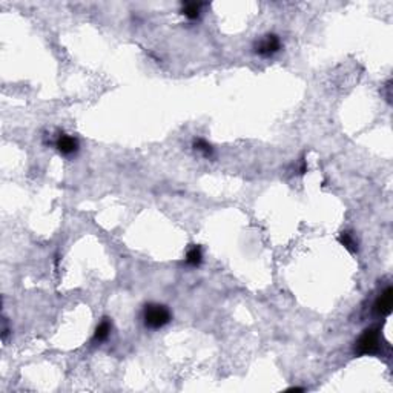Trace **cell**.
<instances>
[{"label": "cell", "instance_id": "cell-9", "mask_svg": "<svg viewBox=\"0 0 393 393\" xmlns=\"http://www.w3.org/2000/svg\"><path fill=\"white\" fill-rule=\"evenodd\" d=\"M192 146H194V149H195L197 152H200L204 158H212V157H214V148H212L211 143L206 141L204 138H201V137L195 138L194 143H192Z\"/></svg>", "mask_w": 393, "mask_h": 393}, {"label": "cell", "instance_id": "cell-6", "mask_svg": "<svg viewBox=\"0 0 393 393\" xmlns=\"http://www.w3.org/2000/svg\"><path fill=\"white\" fill-rule=\"evenodd\" d=\"M111 330H112V323L109 321V318H103L98 326L95 327V332H94V341L95 343H103L109 338L111 335Z\"/></svg>", "mask_w": 393, "mask_h": 393}, {"label": "cell", "instance_id": "cell-7", "mask_svg": "<svg viewBox=\"0 0 393 393\" xmlns=\"http://www.w3.org/2000/svg\"><path fill=\"white\" fill-rule=\"evenodd\" d=\"M201 261H203V251H201V247L197 246V244L191 246L188 249V252H186V264L192 266V267H197V266L201 264Z\"/></svg>", "mask_w": 393, "mask_h": 393}, {"label": "cell", "instance_id": "cell-11", "mask_svg": "<svg viewBox=\"0 0 393 393\" xmlns=\"http://www.w3.org/2000/svg\"><path fill=\"white\" fill-rule=\"evenodd\" d=\"M304 389H301V387H291L289 389V392H303Z\"/></svg>", "mask_w": 393, "mask_h": 393}, {"label": "cell", "instance_id": "cell-4", "mask_svg": "<svg viewBox=\"0 0 393 393\" xmlns=\"http://www.w3.org/2000/svg\"><path fill=\"white\" fill-rule=\"evenodd\" d=\"M55 148L61 155L69 157L78 151V140L68 134H58V137L55 140Z\"/></svg>", "mask_w": 393, "mask_h": 393}, {"label": "cell", "instance_id": "cell-2", "mask_svg": "<svg viewBox=\"0 0 393 393\" xmlns=\"http://www.w3.org/2000/svg\"><path fill=\"white\" fill-rule=\"evenodd\" d=\"M380 330L377 327L366 329L355 341V354L358 357L375 355L380 352Z\"/></svg>", "mask_w": 393, "mask_h": 393}, {"label": "cell", "instance_id": "cell-8", "mask_svg": "<svg viewBox=\"0 0 393 393\" xmlns=\"http://www.w3.org/2000/svg\"><path fill=\"white\" fill-rule=\"evenodd\" d=\"M201 6H203V3H197V2H186V3H183L181 14H183L184 17H188L189 20H197V18L200 17Z\"/></svg>", "mask_w": 393, "mask_h": 393}, {"label": "cell", "instance_id": "cell-3", "mask_svg": "<svg viewBox=\"0 0 393 393\" xmlns=\"http://www.w3.org/2000/svg\"><path fill=\"white\" fill-rule=\"evenodd\" d=\"M280 49H281V40L277 34H266L254 46L255 54H258L260 57H272Z\"/></svg>", "mask_w": 393, "mask_h": 393}, {"label": "cell", "instance_id": "cell-10", "mask_svg": "<svg viewBox=\"0 0 393 393\" xmlns=\"http://www.w3.org/2000/svg\"><path fill=\"white\" fill-rule=\"evenodd\" d=\"M340 243L347 249V251H350V252H357L358 251V241H357V238L350 234V232H341V235H340Z\"/></svg>", "mask_w": 393, "mask_h": 393}, {"label": "cell", "instance_id": "cell-5", "mask_svg": "<svg viewBox=\"0 0 393 393\" xmlns=\"http://www.w3.org/2000/svg\"><path fill=\"white\" fill-rule=\"evenodd\" d=\"M393 304V291L392 287H387L384 292H381V295L377 298L375 304H374V311L378 315H389L392 312Z\"/></svg>", "mask_w": 393, "mask_h": 393}, {"label": "cell", "instance_id": "cell-1", "mask_svg": "<svg viewBox=\"0 0 393 393\" xmlns=\"http://www.w3.org/2000/svg\"><path fill=\"white\" fill-rule=\"evenodd\" d=\"M171 320H172V314L164 304L149 303L143 309V323L148 329H152V330L161 329L168 326Z\"/></svg>", "mask_w": 393, "mask_h": 393}]
</instances>
